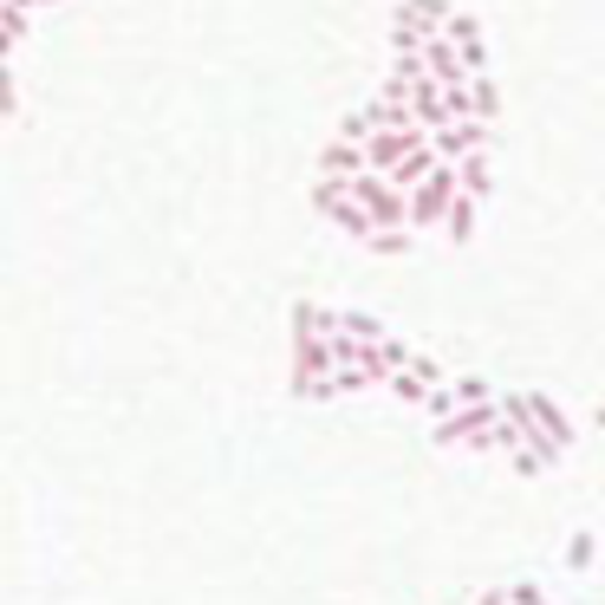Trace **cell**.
I'll return each instance as SVG.
<instances>
[{
	"mask_svg": "<svg viewBox=\"0 0 605 605\" xmlns=\"http://www.w3.org/2000/svg\"><path fill=\"white\" fill-rule=\"evenodd\" d=\"M528 403H534L540 430H547V436H553V443H560V450H573V423H566V417H560V403L547 398V391H528Z\"/></svg>",
	"mask_w": 605,
	"mask_h": 605,
	"instance_id": "9c48e42d",
	"label": "cell"
},
{
	"mask_svg": "<svg viewBox=\"0 0 605 605\" xmlns=\"http://www.w3.org/2000/svg\"><path fill=\"white\" fill-rule=\"evenodd\" d=\"M488 137H495L488 118H456V125L430 131V143H436V156H443V163H463V156H475V150H488Z\"/></svg>",
	"mask_w": 605,
	"mask_h": 605,
	"instance_id": "3957f363",
	"label": "cell"
},
{
	"mask_svg": "<svg viewBox=\"0 0 605 605\" xmlns=\"http://www.w3.org/2000/svg\"><path fill=\"white\" fill-rule=\"evenodd\" d=\"M475 605H515V593H508V586H495V593H482Z\"/></svg>",
	"mask_w": 605,
	"mask_h": 605,
	"instance_id": "d6986e66",
	"label": "cell"
},
{
	"mask_svg": "<svg viewBox=\"0 0 605 605\" xmlns=\"http://www.w3.org/2000/svg\"><path fill=\"white\" fill-rule=\"evenodd\" d=\"M475 208H482V202H475L469 190H463V196H456V208H450V222H443V235H450L456 248H469V235H475Z\"/></svg>",
	"mask_w": 605,
	"mask_h": 605,
	"instance_id": "7c38bea8",
	"label": "cell"
},
{
	"mask_svg": "<svg viewBox=\"0 0 605 605\" xmlns=\"http://www.w3.org/2000/svg\"><path fill=\"white\" fill-rule=\"evenodd\" d=\"M358 170H371V163H365V143L338 131L333 143H326V156H320V176H358Z\"/></svg>",
	"mask_w": 605,
	"mask_h": 605,
	"instance_id": "52a82bcc",
	"label": "cell"
},
{
	"mask_svg": "<svg viewBox=\"0 0 605 605\" xmlns=\"http://www.w3.org/2000/svg\"><path fill=\"white\" fill-rule=\"evenodd\" d=\"M443 33L456 40V53H463V66H469V72H488V46H482V26H475L469 13H456V20H450Z\"/></svg>",
	"mask_w": 605,
	"mask_h": 605,
	"instance_id": "ba28073f",
	"label": "cell"
},
{
	"mask_svg": "<svg viewBox=\"0 0 605 605\" xmlns=\"http://www.w3.org/2000/svg\"><path fill=\"white\" fill-rule=\"evenodd\" d=\"M365 248H371V255H410V248H417V228H410V222H398V228H371Z\"/></svg>",
	"mask_w": 605,
	"mask_h": 605,
	"instance_id": "4fadbf2b",
	"label": "cell"
},
{
	"mask_svg": "<svg viewBox=\"0 0 605 605\" xmlns=\"http://www.w3.org/2000/svg\"><path fill=\"white\" fill-rule=\"evenodd\" d=\"M326 371H338L333 338L326 333H293V391L313 385V378H326Z\"/></svg>",
	"mask_w": 605,
	"mask_h": 605,
	"instance_id": "277c9868",
	"label": "cell"
},
{
	"mask_svg": "<svg viewBox=\"0 0 605 605\" xmlns=\"http://www.w3.org/2000/svg\"><path fill=\"white\" fill-rule=\"evenodd\" d=\"M385 391H391V398H403V403H417V410H423V403H430V391H436V385H430V378H423V371H417V365H403V371H391V385H385Z\"/></svg>",
	"mask_w": 605,
	"mask_h": 605,
	"instance_id": "30bf717a",
	"label": "cell"
},
{
	"mask_svg": "<svg viewBox=\"0 0 605 605\" xmlns=\"http://www.w3.org/2000/svg\"><path fill=\"white\" fill-rule=\"evenodd\" d=\"M417 358V345H403L398 333H385L378 345H371V358H365V371H371V385H391V371H403Z\"/></svg>",
	"mask_w": 605,
	"mask_h": 605,
	"instance_id": "5b68a950",
	"label": "cell"
},
{
	"mask_svg": "<svg viewBox=\"0 0 605 605\" xmlns=\"http://www.w3.org/2000/svg\"><path fill=\"white\" fill-rule=\"evenodd\" d=\"M456 196H463V170H456V163H436V170L410 190V228H417V235H423V228H443L450 208H456Z\"/></svg>",
	"mask_w": 605,
	"mask_h": 605,
	"instance_id": "6da1fadb",
	"label": "cell"
},
{
	"mask_svg": "<svg viewBox=\"0 0 605 605\" xmlns=\"http://www.w3.org/2000/svg\"><path fill=\"white\" fill-rule=\"evenodd\" d=\"M593 553H599V540H593V534L566 540V566H580V573H586V566H593Z\"/></svg>",
	"mask_w": 605,
	"mask_h": 605,
	"instance_id": "2e32d148",
	"label": "cell"
},
{
	"mask_svg": "<svg viewBox=\"0 0 605 605\" xmlns=\"http://www.w3.org/2000/svg\"><path fill=\"white\" fill-rule=\"evenodd\" d=\"M508 593H515V605H547V593H540L534 580H521V586H508Z\"/></svg>",
	"mask_w": 605,
	"mask_h": 605,
	"instance_id": "ac0fdd59",
	"label": "cell"
},
{
	"mask_svg": "<svg viewBox=\"0 0 605 605\" xmlns=\"http://www.w3.org/2000/svg\"><path fill=\"white\" fill-rule=\"evenodd\" d=\"M475 118H488V125L501 118V91H495V78H488V72H475Z\"/></svg>",
	"mask_w": 605,
	"mask_h": 605,
	"instance_id": "5bb4252c",
	"label": "cell"
},
{
	"mask_svg": "<svg viewBox=\"0 0 605 605\" xmlns=\"http://www.w3.org/2000/svg\"><path fill=\"white\" fill-rule=\"evenodd\" d=\"M345 333H358V338H371V345H378V338H385V326H378L371 313H345Z\"/></svg>",
	"mask_w": 605,
	"mask_h": 605,
	"instance_id": "e0dca14e",
	"label": "cell"
},
{
	"mask_svg": "<svg viewBox=\"0 0 605 605\" xmlns=\"http://www.w3.org/2000/svg\"><path fill=\"white\" fill-rule=\"evenodd\" d=\"M423 143H430L423 125H385V131L365 137V163H371V170H398L403 156H410V150H423Z\"/></svg>",
	"mask_w": 605,
	"mask_h": 605,
	"instance_id": "7a4b0ae2",
	"label": "cell"
},
{
	"mask_svg": "<svg viewBox=\"0 0 605 605\" xmlns=\"http://www.w3.org/2000/svg\"><path fill=\"white\" fill-rule=\"evenodd\" d=\"M456 170H463V190H469L475 202H482L488 190H495V163H488V150H475V156H463Z\"/></svg>",
	"mask_w": 605,
	"mask_h": 605,
	"instance_id": "8fae6325",
	"label": "cell"
},
{
	"mask_svg": "<svg viewBox=\"0 0 605 605\" xmlns=\"http://www.w3.org/2000/svg\"><path fill=\"white\" fill-rule=\"evenodd\" d=\"M398 20H403V26H417L423 40H436V33H443V26L456 20V7H450V0H403Z\"/></svg>",
	"mask_w": 605,
	"mask_h": 605,
	"instance_id": "8992f818",
	"label": "cell"
},
{
	"mask_svg": "<svg viewBox=\"0 0 605 605\" xmlns=\"http://www.w3.org/2000/svg\"><path fill=\"white\" fill-rule=\"evenodd\" d=\"M593 423H599V430H605V398H599V410H593Z\"/></svg>",
	"mask_w": 605,
	"mask_h": 605,
	"instance_id": "ffe728a7",
	"label": "cell"
},
{
	"mask_svg": "<svg viewBox=\"0 0 605 605\" xmlns=\"http://www.w3.org/2000/svg\"><path fill=\"white\" fill-rule=\"evenodd\" d=\"M450 385H456V398H463V403H488V398H501V391H495L488 378H475V371H469V378H450Z\"/></svg>",
	"mask_w": 605,
	"mask_h": 605,
	"instance_id": "9a60e30c",
	"label": "cell"
}]
</instances>
